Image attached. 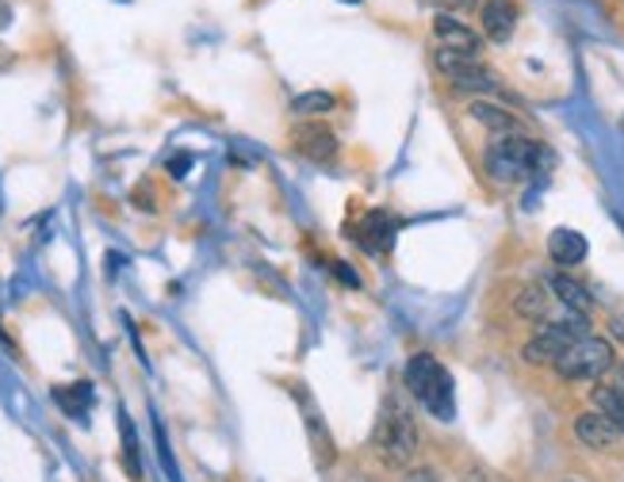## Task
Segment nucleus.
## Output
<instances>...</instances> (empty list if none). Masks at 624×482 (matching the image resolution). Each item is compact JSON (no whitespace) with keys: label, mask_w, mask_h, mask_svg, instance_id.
I'll list each match as a JSON object with an SVG mask.
<instances>
[{"label":"nucleus","mask_w":624,"mask_h":482,"mask_svg":"<svg viewBox=\"0 0 624 482\" xmlns=\"http://www.w3.org/2000/svg\"><path fill=\"white\" fill-rule=\"evenodd\" d=\"M483 165H487V172L498 184H522L528 177L548 172L556 165V158L548 153V145L533 142V138H525V134H498L487 145Z\"/></svg>","instance_id":"obj_1"},{"label":"nucleus","mask_w":624,"mask_h":482,"mask_svg":"<svg viewBox=\"0 0 624 482\" xmlns=\"http://www.w3.org/2000/svg\"><path fill=\"white\" fill-rule=\"evenodd\" d=\"M372 448L387 468H410L418 460V425H414V413L398 394L379 410V421L372 429Z\"/></svg>","instance_id":"obj_2"},{"label":"nucleus","mask_w":624,"mask_h":482,"mask_svg":"<svg viewBox=\"0 0 624 482\" xmlns=\"http://www.w3.org/2000/svg\"><path fill=\"white\" fill-rule=\"evenodd\" d=\"M403 383L410 391L414 402H422L437 421H453L456 418V402H453V375L445 372L440 360H433L429 352H418V357L406 360L403 368Z\"/></svg>","instance_id":"obj_3"},{"label":"nucleus","mask_w":624,"mask_h":482,"mask_svg":"<svg viewBox=\"0 0 624 482\" xmlns=\"http://www.w3.org/2000/svg\"><path fill=\"white\" fill-rule=\"evenodd\" d=\"M613 364H617V352H613V344L605 338L586 333V338H578L556 360V375L567 379V383H594V379H602Z\"/></svg>","instance_id":"obj_4"},{"label":"nucleus","mask_w":624,"mask_h":482,"mask_svg":"<svg viewBox=\"0 0 624 482\" xmlns=\"http://www.w3.org/2000/svg\"><path fill=\"white\" fill-rule=\"evenodd\" d=\"M586 333H591L586 314H567V318H559V322L541 325L536 338L522 349V357L536 368H556V360L563 357V352H567L578 338H586Z\"/></svg>","instance_id":"obj_5"},{"label":"nucleus","mask_w":624,"mask_h":482,"mask_svg":"<svg viewBox=\"0 0 624 482\" xmlns=\"http://www.w3.org/2000/svg\"><path fill=\"white\" fill-rule=\"evenodd\" d=\"M395 230H398V219L392 211H384V207H372L368 214L360 219V227H357V245L364 249V253H384V249H392V238H395Z\"/></svg>","instance_id":"obj_6"},{"label":"nucleus","mask_w":624,"mask_h":482,"mask_svg":"<svg viewBox=\"0 0 624 482\" xmlns=\"http://www.w3.org/2000/svg\"><path fill=\"white\" fill-rule=\"evenodd\" d=\"M433 34H437L440 50H456V54H467V58H479V50H483L479 34L467 28V23L456 20V16L440 12L437 20H433Z\"/></svg>","instance_id":"obj_7"},{"label":"nucleus","mask_w":624,"mask_h":482,"mask_svg":"<svg viewBox=\"0 0 624 482\" xmlns=\"http://www.w3.org/2000/svg\"><path fill=\"white\" fill-rule=\"evenodd\" d=\"M575 436L586 448H594V452H605V448L617 444L624 433L613 425L610 418H602L597 410H586V413H578V418H575Z\"/></svg>","instance_id":"obj_8"},{"label":"nucleus","mask_w":624,"mask_h":482,"mask_svg":"<svg viewBox=\"0 0 624 482\" xmlns=\"http://www.w3.org/2000/svg\"><path fill=\"white\" fill-rule=\"evenodd\" d=\"M586 253H591V245H586V238L578 234V230L559 227L548 234V257L559 264V269H575V264H583Z\"/></svg>","instance_id":"obj_9"},{"label":"nucleus","mask_w":624,"mask_h":482,"mask_svg":"<svg viewBox=\"0 0 624 482\" xmlns=\"http://www.w3.org/2000/svg\"><path fill=\"white\" fill-rule=\"evenodd\" d=\"M517 28V8L514 0H487L483 4V34L491 42H509Z\"/></svg>","instance_id":"obj_10"},{"label":"nucleus","mask_w":624,"mask_h":482,"mask_svg":"<svg viewBox=\"0 0 624 482\" xmlns=\"http://www.w3.org/2000/svg\"><path fill=\"white\" fill-rule=\"evenodd\" d=\"M472 119H475V123H483V127H491L494 138H498V134H522V123H517L514 111L498 108V103H491V100H475L472 103Z\"/></svg>","instance_id":"obj_11"},{"label":"nucleus","mask_w":624,"mask_h":482,"mask_svg":"<svg viewBox=\"0 0 624 482\" xmlns=\"http://www.w3.org/2000/svg\"><path fill=\"white\" fill-rule=\"evenodd\" d=\"M548 291L559 299V307L575 310V314H591V291L571 275H548Z\"/></svg>","instance_id":"obj_12"},{"label":"nucleus","mask_w":624,"mask_h":482,"mask_svg":"<svg viewBox=\"0 0 624 482\" xmlns=\"http://www.w3.org/2000/svg\"><path fill=\"white\" fill-rule=\"evenodd\" d=\"M296 142H299V153H307V158H315V161L337 158V138L329 134L326 127H299Z\"/></svg>","instance_id":"obj_13"},{"label":"nucleus","mask_w":624,"mask_h":482,"mask_svg":"<svg viewBox=\"0 0 624 482\" xmlns=\"http://www.w3.org/2000/svg\"><path fill=\"white\" fill-rule=\"evenodd\" d=\"M594 410L602 413V418H610L613 425H617L621 433H624V399H621V394H613L605 383L594 386Z\"/></svg>","instance_id":"obj_14"},{"label":"nucleus","mask_w":624,"mask_h":482,"mask_svg":"<svg viewBox=\"0 0 624 482\" xmlns=\"http://www.w3.org/2000/svg\"><path fill=\"white\" fill-rule=\"evenodd\" d=\"M334 97L329 92H303V97L291 100V111H299V116H326V111H334Z\"/></svg>","instance_id":"obj_15"},{"label":"nucleus","mask_w":624,"mask_h":482,"mask_svg":"<svg viewBox=\"0 0 624 482\" xmlns=\"http://www.w3.org/2000/svg\"><path fill=\"white\" fill-rule=\"evenodd\" d=\"M119 421H123V448H127V468H131V475H138V444H135V429H131V418L127 413H119Z\"/></svg>","instance_id":"obj_16"},{"label":"nucleus","mask_w":624,"mask_h":482,"mask_svg":"<svg viewBox=\"0 0 624 482\" xmlns=\"http://www.w3.org/2000/svg\"><path fill=\"white\" fill-rule=\"evenodd\" d=\"M597 383H605L613 394H621V399H624V360H617V364H613L610 372H605L602 379H597Z\"/></svg>","instance_id":"obj_17"},{"label":"nucleus","mask_w":624,"mask_h":482,"mask_svg":"<svg viewBox=\"0 0 624 482\" xmlns=\"http://www.w3.org/2000/svg\"><path fill=\"white\" fill-rule=\"evenodd\" d=\"M334 275H337V280L345 283V288H360V275L353 272V269H349V264H345V261H334Z\"/></svg>","instance_id":"obj_18"},{"label":"nucleus","mask_w":624,"mask_h":482,"mask_svg":"<svg viewBox=\"0 0 624 482\" xmlns=\"http://www.w3.org/2000/svg\"><path fill=\"white\" fill-rule=\"evenodd\" d=\"M188 165H192V158H188V153H180V158L169 161V172H172V177H185Z\"/></svg>","instance_id":"obj_19"},{"label":"nucleus","mask_w":624,"mask_h":482,"mask_svg":"<svg viewBox=\"0 0 624 482\" xmlns=\"http://www.w3.org/2000/svg\"><path fill=\"white\" fill-rule=\"evenodd\" d=\"M403 482H437V471H429V468H418V471H410Z\"/></svg>","instance_id":"obj_20"},{"label":"nucleus","mask_w":624,"mask_h":482,"mask_svg":"<svg viewBox=\"0 0 624 482\" xmlns=\"http://www.w3.org/2000/svg\"><path fill=\"white\" fill-rule=\"evenodd\" d=\"M8 20H12V8H8V4H0V28H4Z\"/></svg>","instance_id":"obj_21"},{"label":"nucleus","mask_w":624,"mask_h":482,"mask_svg":"<svg viewBox=\"0 0 624 482\" xmlns=\"http://www.w3.org/2000/svg\"><path fill=\"white\" fill-rule=\"evenodd\" d=\"M345 4H360V0H345Z\"/></svg>","instance_id":"obj_22"}]
</instances>
